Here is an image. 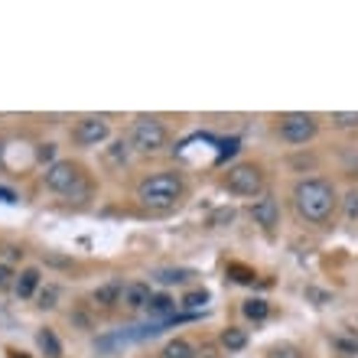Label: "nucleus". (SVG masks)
I'll return each mask as SVG.
<instances>
[{"label": "nucleus", "instance_id": "nucleus-31", "mask_svg": "<svg viewBox=\"0 0 358 358\" xmlns=\"http://www.w3.org/2000/svg\"><path fill=\"white\" fill-rule=\"evenodd\" d=\"M10 358H29V355H23V352H10Z\"/></svg>", "mask_w": 358, "mask_h": 358}, {"label": "nucleus", "instance_id": "nucleus-21", "mask_svg": "<svg viewBox=\"0 0 358 358\" xmlns=\"http://www.w3.org/2000/svg\"><path fill=\"white\" fill-rule=\"evenodd\" d=\"M267 358H303V352L296 345H290V342H280V345H273L267 352Z\"/></svg>", "mask_w": 358, "mask_h": 358}, {"label": "nucleus", "instance_id": "nucleus-27", "mask_svg": "<svg viewBox=\"0 0 358 358\" xmlns=\"http://www.w3.org/2000/svg\"><path fill=\"white\" fill-rule=\"evenodd\" d=\"M111 160H127V143H124V141H117V143H114Z\"/></svg>", "mask_w": 358, "mask_h": 358}, {"label": "nucleus", "instance_id": "nucleus-14", "mask_svg": "<svg viewBox=\"0 0 358 358\" xmlns=\"http://www.w3.org/2000/svg\"><path fill=\"white\" fill-rule=\"evenodd\" d=\"M160 358H199V349L189 339H170L160 349Z\"/></svg>", "mask_w": 358, "mask_h": 358}, {"label": "nucleus", "instance_id": "nucleus-22", "mask_svg": "<svg viewBox=\"0 0 358 358\" xmlns=\"http://www.w3.org/2000/svg\"><path fill=\"white\" fill-rule=\"evenodd\" d=\"M235 222V208H215L212 218H208V225L212 228H222V225H231Z\"/></svg>", "mask_w": 358, "mask_h": 358}, {"label": "nucleus", "instance_id": "nucleus-5", "mask_svg": "<svg viewBox=\"0 0 358 358\" xmlns=\"http://www.w3.org/2000/svg\"><path fill=\"white\" fill-rule=\"evenodd\" d=\"M166 141H170V131H166V124L160 121V117H137L131 127V147L137 153H157L166 147Z\"/></svg>", "mask_w": 358, "mask_h": 358}, {"label": "nucleus", "instance_id": "nucleus-24", "mask_svg": "<svg viewBox=\"0 0 358 358\" xmlns=\"http://www.w3.org/2000/svg\"><path fill=\"white\" fill-rule=\"evenodd\" d=\"M345 218H349V222L358 218V189H349V192H345Z\"/></svg>", "mask_w": 358, "mask_h": 358}, {"label": "nucleus", "instance_id": "nucleus-16", "mask_svg": "<svg viewBox=\"0 0 358 358\" xmlns=\"http://www.w3.org/2000/svg\"><path fill=\"white\" fill-rule=\"evenodd\" d=\"M241 313H245L248 320L261 322V320H267V316H271V303H267V300H261V296H255V300H245V306H241Z\"/></svg>", "mask_w": 358, "mask_h": 358}, {"label": "nucleus", "instance_id": "nucleus-18", "mask_svg": "<svg viewBox=\"0 0 358 358\" xmlns=\"http://www.w3.org/2000/svg\"><path fill=\"white\" fill-rule=\"evenodd\" d=\"M206 303H208V290H192V293H186L182 296V310H189V313H199V310H206Z\"/></svg>", "mask_w": 358, "mask_h": 358}, {"label": "nucleus", "instance_id": "nucleus-3", "mask_svg": "<svg viewBox=\"0 0 358 358\" xmlns=\"http://www.w3.org/2000/svg\"><path fill=\"white\" fill-rule=\"evenodd\" d=\"M43 182H46V189H52V192H59V196H85L88 192V176L85 170L78 166V163L72 160H56L49 163L46 173H43Z\"/></svg>", "mask_w": 358, "mask_h": 358}, {"label": "nucleus", "instance_id": "nucleus-9", "mask_svg": "<svg viewBox=\"0 0 358 358\" xmlns=\"http://www.w3.org/2000/svg\"><path fill=\"white\" fill-rule=\"evenodd\" d=\"M150 283L143 280H134V283H124V296L121 303L127 306V310H147V303H150Z\"/></svg>", "mask_w": 358, "mask_h": 358}, {"label": "nucleus", "instance_id": "nucleus-1", "mask_svg": "<svg viewBox=\"0 0 358 358\" xmlns=\"http://www.w3.org/2000/svg\"><path fill=\"white\" fill-rule=\"evenodd\" d=\"M336 206H339V196H336V186L329 179L313 176V179H300L293 186V208L310 225H326L332 212H336Z\"/></svg>", "mask_w": 358, "mask_h": 358}, {"label": "nucleus", "instance_id": "nucleus-23", "mask_svg": "<svg viewBox=\"0 0 358 358\" xmlns=\"http://www.w3.org/2000/svg\"><path fill=\"white\" fill-rule=\"evenodd\" d=\"M228 277H235L238 283H255V271L245 264H228Z\"/></svg>", "mask_w": 358, "mask_h": 358}, {"label": "nucleus", "instance_id": "nucleus-30", "mask_svg": "<svg viewBox=\"0 0 358 358\" xmlns=\"http://www.w3.org/2000/svg\"><path fill=\"white\" fill-rule=\"evenodd\" d=\"M0 199H3V202H17V192H13V189H0Z\"/></svg>", "mask_w": 358, "mask_h": 358}, {"label": "nucleus", "instance_id": "nucleus-15", "mask_svg": "<svg viewBox=\"0 0 358 358\" xmlns=\"http://www.w3.org/2000/svg\"><path fill=\"white\" fill-rule=\"evenodd\" d=\"M248 345V332L238 329V326H228L225 332H222V349L228 352H241Z\"/></svg>", "mask_w": 358, "mask_h": 358}, {"label": "nucleus", "instance_id": "nucleus-20", "mask_svg": "<svg viewBox=\"0 0 358 358\" xmlns=\"http://www.w3.org/2000/svg\"><path fill=\"white\" fill-rule=\"evenodd\" d=\"M332 124L342 127V131H352V127H358V111H336L332 114Z\"/></svg>", "mask_w": 358, "mask_h": 358}, {"label": "nucleus", "instance_id": "nucleus-17", "mask_svg": "<svg viewBox=\"0 0 358 358\" xmlns=\"http://www.w3.org/2000/svg\"><path fill=\"white\" fill-rule=\"evenodd\" d=\"M36 342H39V349L46 352L49 358H62V345H59V339H56V332L52 329H39Z\"/></svg>", "mask_w": 358, "mask_h": 358}, {"label": "nucleus", "instance_id": "nucleus-11", "mask_svg": "<svg viewBox=\"0 0 358 358\" xmlns=\"http://www.w3.org/2000/svg\"><path fill=\"white\" fill-rule=\"evenodd\" d=\"M121 296H124V283L121 280H108V283H101V287H94V293H92V300L98 303V306H117L121 303Z\"/></svg>", "mask_w": 358, "mask_h": 358}, {"label": "nucleus", "instance_id": "nucleus-25", "mask_svg": "<svg viewBox=\"0 0 358 358\" xmlns=\"http://www.w3.org/2000/svg\"><path fill=\"white\" fill-rule=\"evenodd\" d=\"M332 345H336V349H342L345 355H355V352H358V339H345V336H336V339H332Z\"/></svg>", "mask_w": 358, "mask_h": 358}, {"label": "nucleus", "instance_id": "nucleus-7", "mask_svg": "<svg viewBox=\"0 0 358 358\" xmlns=\"http://www.w3.org/2000/svg\"><path fill=\"white\" fill-rule=\"evenodd\" d=\"M72 137H76V143H82V147H98V143H104L108 137H111V124L104 121V117H82V121L76 124V131H72Z\"/></svg>", "mask_w": 358, "mask_h": 358}, {"label": "nucleus", "instance_id": "nucleus-4", "mask_svg": "<svg viewBox=\"0 0 358 358\" xmlns=\"http://www.w3.org/2000/svg\"><path fill=\"white\" fill-rule=\"evenodd\" d=\"M225 189L241 199H261L264 196V170L255 163H235L225 173Z\"/></svg>", "mask_w": 358, "mask_h": 358}, {"label": "nucleus", "instance_id": "nucleus-19", "mask_svg": "<svg viewBox=\"0 0 358 358\" xmlns=\"http://www.w3.org/2000/svg\"><path fill=\"white\" fill-rule=\"evenodd\" d=\"M36 306L39 310H52V306H56V300H59V287H52V283H49V287H43V290L36 293Z\"/></svg>", "mask_w": 358, "mask_h": 358}, {"label": "nucleus", "instance_id": "nucleus-2", "mask_svg": "<svg viewBox=\"0 0 358 358\" xmlns=\"http://www.w3.org/2000/svg\"><path fill=\"white\" fill-rule=\"evenodd\" d=\"M186 196V182L179 173H153V176L141 179V186H137V199H141L143 208H150V212H173V208L182 202Z\"/></svg>", "mask_w": 358, "mask_h": 358}, {"label": "nucleus", "instance_id": "nucleus-29", "mask_svg": "<svg viewBox=\"0 0 358 358\" xmlns=\"http://www.w3.org/2000/svg\"><path fill=\"white\" fill-rule=\"evenodd\" d=\"M306 296H310V300H316V303H326V300H329V293L316 290V287H306Z\"/></svg>", "mask_w": 358, "mask_h": 358}, {"label": "nucleus", "instance_id": "nucleus-12", "mask_svg": "<svg viewBox=\"0 0 358 358\" xmlns=\"http://www.w3.org/2000/svg\"><path fill=\"white\" fill-rule=\"evenodd\" d=\"M13 290H17L20 300H29V296L39 290V271H36V267H27V271H20V273H17V283H13Z\"/></svg>", "mask_w": 358, "mask_h": 358}, {"label": "nucleus", "instance_id": "nucleus-6", "mask_svg": "<svg viewBox=\"0 0 358 358\" xmlns=\"http://www.w3.org/2000/svg\"><path fill=\"white\" fill-rule=\"evenodd\" d=\"M320 131V121L313 117V114H283L280 124H277V134H280L283 143H293V147H300V143L313 141Z\"/></svg>", "mask_w": 358, "mask_h": 358}, {"label": "nucleus", "instance_id": "nucleus-28", "mask_svg": "<svg viewBox=\"0 0 358 358\" xmlns=\"http://www.w3.org/2000/svg\"><path fill=\"white\" fill-rule=\"evenodd\" d=\"M52 153H56V143H43V147L36 150V157L39 160H52Z\"/></svg>", "mask_w": 358, "mask_h": 358}, {"label": "nucleus", "instance_id": "nucleus-10", "mask_svg": "<svg viewBox=\"0 0 358 358\" xmlns=\"http://www.w3.org/2000/svg\"><path fill=\"white\" fill-rule=\"evenodd\" d=\"M147 313H150V322H170L176 316V303L166 296V293H157L147 303Z\"/></svg>", "mask_w": 358, "mask_h": 358}, {"label": "nucleus", "instance_id": "nucleus-13", "mask_svg": "<svg viewBox=\"0 0 358 358\" xmlns=\"http://www.w3.org/2000/svg\"><path fill=\"white\" fill-rule=\"evenodd\" d=\"M196 277V271H186V267H160L153 271V280L163 283V287H173V283H189Z\"/></svg>", "mask_w": 358, "mask_h": 358}, {"label": "nucleus", "instance_id": "nucleus-8", "mask_svg": "<svg viewBox=\"0 0 358 358\" xmlns=\"http://www.w3.org/2000/svg\"><path fill=\"white\" fill-rule=\"evenodd\" d=\"M251 218H255V225H261L264 231H273V228L280 225V206H277V199L273 196H261L251 202Z\"/></svg>", "mask_w": 358, "mask_h": 358}, {"label": "nucleus", "instance_id": "nucleus-26", "mask_svg": "<svg viewBox=\"0 0 358 358\" xmlns=\"http://www.w3.org/2000/svg\"><path fill=\"white\" fill-rule=\"evenodd\" d=\"M13 277H17V273H13V267L0 261V287H10V283H17Z\"/></svg>", "mask_w": 358, "mask_h": 358}]
</instances>
